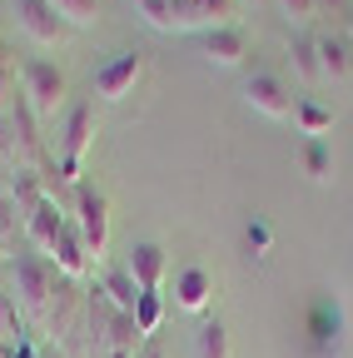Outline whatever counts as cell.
Wrapping results in <instances>:
<instances>
[{"instance_id": "e0dca14e", "label": "cell", "mask_w": 353, "mask_h": 358, "mask_svg": "<svg viewBox=\"0 0 353 358\" xmlns=\"http://www.w3.org/2000/svg\"><path fill=\"white\" fill-rule=\"evenodd\" d=\"M194 358H234L229 353V329L219 324V319H204L194 329Z\"/></svg>"}, {"instance_id": "52a82bcc", "label": "cell", "mask_w": 353, "mask_h": 358, "mask_svg": "<svg viewBox=\"0 0 353 358\" xmlns=\"http://www.w3.org/2000/svg\"><path fill=\"white\" fill-rule=\"evenodd\" d=\"M140 80H145V55L140 50H120L110 65L95 70V95L100 100H124V95H135Z\"/></svg>"}, {"instance_id": "f546056e", "label": "cell", "mask_w": 353, "mask_h": 358, "mask_svg": "<svg viewBox=\"0 0 353 358\" xmlns=\"http://www.w3.org/2000/svg\"><path fill=\"white\" fill-rule=\"evenodd\" d=\"M0 358H10V343H6V338H0Z\"/></svg>"}, {"instance_id": "9a60e30c", "label": "cell", "mask_w": 353, "mask_h": 358, "mask_svg": "<svg viewBox=\"0 0 353 358\" xmlns=\"http://www.w3.org/2000/svg\"><path fill=\"white\" fill-rule=\"evenodd\" d=\"M120 313H135V303H140V284H135V274H129V268L120 264V268H105V279L95 284Z\"/></svg>"}, {"instance_id": "277c9868", "label": "cell", "mask_w": 353, "mask_h": 358, "mask_svg": "<svg viewBox=\"0 0 353 358\" xmlns=\"http://www.w3.org/2000/svg\"><path fill=\"white\" fill-rule=\"evenodd\" d=\"M239 20V0H169V35L180 30H219Z\"/></svg>"}, {"instance_id": "3957f363", "label": "cell", "mask_w": 353, "mask_h": 358, "mask_svg": "<svg viewBox=\"0 0 353 358\" xmlns=\"http://www.w3.org/2000/svg\"><path fill=\"white\" fill-rule=\"evenodd\" d=\"M90 145H95V105L85 100V105L65 110V150H60V179L65 185L80 179V164L90 155Z\"/></svg>"}, {"instance_id": "ffe728a7", "label": "cell", "mask_w": 353, "mask_h": 358, "mask_svg": "<svg viewBox=\"0 0 353 358\" xmlns=\"http://www.w3.org/2000/svg\"><path fill=\"white\" fill-rule=\"evenodd\" d=\"M55 15L70 25V30H90L100 20V0H50Z\"/></svg>"}, {"instance_id": "cb8c5ba5", "label": "cell", "mask_w": 353, "mask_h": 358, "mask_svg": "<svg viewBox=\"0 0 353 358\" xmlns=\"http://www.w3.org/2000/svg\"><path fill=\"white\" fill-rule=\"evenodd\" d=\"M279 10H284L294 25H308V20L319 15V0H279Z\"/></svg>"}, {"instance_id": "603a6c76", "label": "cell", "mask_w": 353, "mask_h": 358, "mask_svg": "<svg viewBox=\"0 0 353 358\" xmlns=\"http://www.w3.org/2000/svg\"><path fill=\"white\" fill-rule=\"evenodd\" d=\"M135 10L145 15V25H154V30L169 35V0H135Z\"/></svg>"}, {"instance_id": "4fadbf2b", "label": "cell", "mask_w": 353, "mask_h": 358, "mask_svg": "<svg viewBox=\"0 0 353 358\" xmlns=\"http://www.w3.org/2000/svg\"><path fill=\"white\" fill-rule=\"evenodd\" d=\"M209 294H214V279H209V268L189 264V268H180V274H174V299H180V308H189V313H204V308H209Z\"/></svg>"}, {"instance_id": "f1b7e54d", "label": "cell", "mask_w": 353, "mask_h": 358, "mask_svg": "<svg viewBox=\"0 0 353 358\" xmlns=\"http://www.w3.org/2000/svg\"><path fill=\"white\" fill-rule=\"evenodd\" d=\"M140 358H164V348H159V343H145V348H140Z\"/></svg>"}, {"instance_id": "6da1fadb", "label": "cell", "mask_w": 353, "mask_h": 358, "mask_svg": "<svg viewBox=\"0 0 353 358\" xmlns=\"http://www.w3.org/2000/svg\"><path fill=\"white\" fill-rule=\"evenodd\" d=\"M60 284L65 274L45 259V254H15L10 259V299L20 303V313L30 324L45 329L50 313H55V299H60Z\"/></svg>"}, {"instance_id": "8992f818", "label": "cell", "mask_w": 353, "mask_h": 358, "mask_svg": "<svg viewBox=\"0 0 353 358\" xmlns=\"http://www.w3.org/2000/svg\"><path fill=\"white\" fill-rule=\"evenodd\" d=\"M75 229H80L85 249H90V259L100 264L105 244H110V204H105L100 189H80L75 194Z\"/></svg>"}, {"instance_id": "83f0119b", "label": "cell", "mask_w": 353, "mask_h": 358, "mask_svg": "<svg viewBox=\"0 0 353 358\" xmlns=\"http://www.w3.org/2000/svg\"><path fill=\"white\" fill-rule=\"evenodd\" d=\"M6 85H10V55L0 50V95H6Z\"/></svg>"}, {"instance_id": "7a4b0ae2", "label": "cell", "mask_w": 353, "mask_h": 358, "mask_svg": "<svg viewBox=\"0 0 353 358\" xmlns=\"http://www.w3.org/2000/svg\"><path fill=\"white\" fill-rule=\"evenodd\" d=\"M20 100L35 110V120H55L70 100V80L55 60H25L20 65Z\"/></svg>"}, {"instance_id": "5b68a950", "label": "cell", "mask_w": 353, "mask_h": 358, "mask_svg": "<svg viewBox=\"0 0 353 358\" xmlns=\"http://www.w3.org/2000/svg\"><path fill=\"white\" fill-rule=\"evenodd\" d=\"M244 105H249L254 115H264V120H289V115L298 110L294 90H289L279 75H269V70H259V75L244 80Z\"/></svg>"}, {"instance_id": "4dcf8cb0", "label": "cell", "mask_w": 353, "mask_h": 358, "mask_svg": "<svg viewBox=\"0 0 353 358\" xmlns=\"http://www.w3.org/2000/svg\"><path fill=\"white\" fill-rule=\"evenodd\" d=\"M45 358H50V353H45ZM55 358H65V353H55Z\"/></svg>"}, {"instance_id": "4316f807", "label": "cell", "mask_w": 353, "mask_h": 358, "mask_svg": "<svg viewBox=\"0 0 353 358\" xmlns=\"http://www.w3.org/2000/svg\"><path fill=\"white\" fill-rule=\"evenodd\" d=\"M249 249H254V254L269 249V229H264V224H249Z\"/></svg>"}, {"instance_id": "8fae6325", "label": "cell", "mask_w": 353, "mask_h": 358, "mask_svg": "<svg viewBox=\"0 0 353 358\" xmlns=\"http://www.w3.org/2000/svg\"><path fill=\"white\" fill-rule=\"evenodd\" d=\"M124 268L135 274L140 294H159V284H164V268H169V259H164V244H154V239H140V244H129V259H124Z\"/></svg>"}, {"instance_id": "5bb4252c", "label": "cell", "mask_w": 353, "mask_h": 358, "mask_svg": "<svg viewBox=\"0 0 353 358\" xmlns=\"http://www.w3.org/2000/svg\"><path fill=\"white\" fill-rule=\"evenodd\" d=\"M289 65H294V75L303 80V85H324L329 75H324V60H319V40L314 35H294L289 40Z\"/></svg>"}, {"instance_id": "d6986e66", "label": "cell", "mask_w": 353, "mask_h": 358, "mask_svg": "<svg viewBox=\"0 0 353 358\" xmlns=\"http://www.w3.org/2000/svg\"><path fill=\"white\" fill-rule=\"evenodd\" d=\"M298 159H303V174L314 179V185H329V179H333V155H329L324 140H303Z\"/></svg>"}, {"instance_id": "9c48e42d", "label": "cell", "mask_w": 353, "mask_h": 358, "mask_svg": "<svg viewBox=\"0 0 353 358\" xmlns=\"http://www.w3.org/2000/svg\"><path fill=\"white\" fill-rule=\"evenodd\" d=\"M199 50H204L209 65L234 70V65H244V55H249V35H244V25H219V30H204Z\"/></svg>"}, {"instance_id": "44dd1931", "label": "cell", "mask_w": 353, "mask_h": 358, "mask_svg": "<svg viewBox=\"0 0 353 358\" xmlns=\"http://www.w3.org/2000/svg\"><path fill=\"white\" fill-rule=\"evenodd\" d=\"M294 120H298V129H303V140H324V129L333 124V115H329L319 100H298Z\"/></svg>"}, {"instance_id": "ba28073f", "label": "cell", "mask_w": 353, "mask_h": 358, "mask_svg": "<svg viewBox=\"0 0 353 358\" xmlns=\"http://www.w3.org/2000/svg\"><path fill=\"white\" fill-rule=\"evenodd\" d=\"M15 20H20V30H25L35 45H45V50L70 35V25L55 15L50 0H15Z\"/></svg>"}, {"instance_id": "30bf717a", "label": "cell", "mask_w": 353, "mask_h": 358, "mask_svg": "<svg viewBox=\"0 0 353 358\" xmlns=\"http://www.w3.org/2000/svg\"><path fill=\"white\" fill-rule=\"evenodd\" d=\"M70 229V219H65V209L55 204V199H45L35 214H25V239H30V249L35 254H55V244H60V234Z\"/></svg>"}, {"instance_id": "d4e9b609", "label": "cell", "mask_w": 353, "mask_h": 358, "mask_svg": "<svg viewBox=\"0 0 353 358\" xmlns=\"http://www.w3.org/2000/svg\"><path fill=\"white\" fill-rule=\"evenodd\" d=\"M15 214H20L15 199H0V244H10V239H15ZM20 219H25V214H20Z\"/></svg>"}, {"instance_id": "7402d4cb", "label": "cell", "mask_w": 353, "mask_h": 358, "mask_svg": "<svg viewBox=\"0 0 353 358\" xmlns=\"http://www.w3.org/2000/svg\"><path fill=\"white\" fill-rule=\"evenodd\" d=\"M159 319H164V303H159V294H140V303H135V329L150 338V334L159 329Z\"/></svg>"}, {"instance_id": "2e32d148", "label": "cell", "mask_w": 353, "mask_h": 358, "mask_svg": "<svg viewBox=\"0 0 353 358\" xmlns=\"http://www.w3.org/2000/svg\"><path fill=\"white\" fill-rule=\"evenodd\" d=\"M40 179H45V174H35V169H15V179H10V199H15V209H20V214H35L40 204L50 199Z\"/></svg>"}, {"instance_id": "ac0fdd59", "label": "cell", "mask_w": 353, "mask_h": 358, "mask_svg": "<svg viewBox=\"0 0 353 358\" xmlns=\"http://www.w3.org/2000/svg\"><path fill=\"white\" fill-rule=\"evenodd\" d=\"M314 40H319V60H324V75H329V80H343V75H353L348 40H333V35H314Z\"/></svg>"}, {"instance_id": "7c38bea8", "label": "cell", "mask_w": 353, "mask_h": 358, "mask_svg": "<svg viewBox=\"0 0 353 358\" xmlns=\"http://www.w3.org/2000/svg\"><path fill=\"white\" fill-rule=\"evenodd\" d=\"M338 334H343V313L333 299H314V308H308V348H314V358H329L338 348Z\"/></svg>"}, {"instance_id": "484cf974", "label": "cell", "mask_w": 353, "mask_h": 358, "mask_svg": "<svg viewBox=\"0 0 353 358\" xmlns=\"http://www.w3.org/2000/svg\"><path fill=\"white\" fill-rule=\"evenodd\" d=\"M10 358H45V353H40L35 338H15V343H10Z\"/></svg>"}]
</instances>
